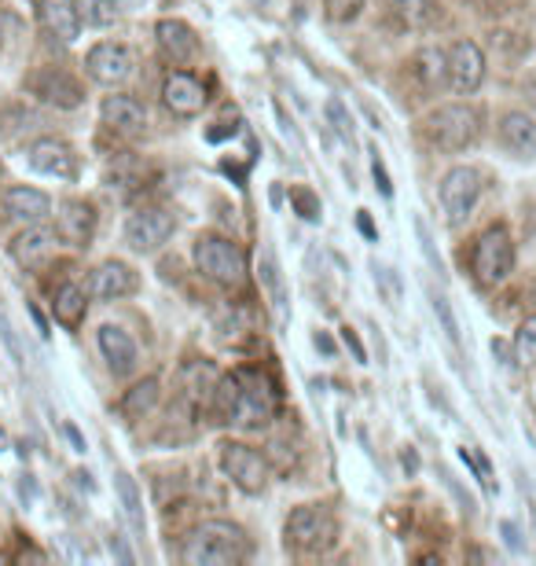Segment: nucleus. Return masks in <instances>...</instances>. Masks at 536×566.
I'll use <instances>...</instances> for the list:
<instances>
[{"label": "nucleus", "instance_id": "obj_1", "mask_svg": "<svg viewBox=\"0 0 536 566\" xmlns=\"http://www.w3.org/2000/svg\"><path fill=\"white\" fill-rule=\"evenodd\" d=\"M250 555V537L243 527L225 519H209L184 537L181 559L187 566H239Z\"/></svg>", "mask_w": 536, "mask_h": 566}, {"label": "nucleus", "instance_id": "obj_2", "mask_svg": "<svg viewBox=\"0 0 536 566\" xmlns=\"http://www.w3.org/2000/svg\"><path fill=\"white\" fill-rule=\"evenodd\" d=\"M192 258L198 272H203L206 280L220 283V287H239V283L247 280V258L243 250H239L232 239L225 236H198L195 247H192Z\"/></svg>", "mask_w": 536, "mask_h": 566}, {"label": "nucleus", "instance_id": "obj_3", "mask_svg": "<svg viewBox=\"0 0 536 566\" xmlns=\"http://www.w3.org/2000/svg\"><path fill=\"white\" fill-rule=\"evenodd\" d=\"M239 380V397H236V408H232V427H243V431H261L276 419V408H280V397L272 390V383L265 380L261 372H236Z\"/></svg>", "mask_w": 536, "mask_h": 566}, {"label": "nucleus", "instance_id": "obj_4", "mask_svg": "<svg viewBox=\"0 0 536 566\" xmlns=\"http://www.w3.org/2000/svg\"><path fill=\"white\" fill-rule=\"evenodd\" d=\"M481 133V114L467 103H445L426 118L430 144L441 151H464L478 140Z\"/></svg>", "mask_w": 536, "mask_h": 566}, {"label": "nucleus", "instance_id": "obj_5", "mask_svg": "<svg viewBox=\"0 0 536 566\" xmlns=\"http://www.w3.org/2000/svg\"><path fill=\"white\" fill-rule=\"evenodd\" d=\"M470 269H475V280L481 287H500L503 280L511 276L514 269V239L503 225H492L489 233L478 236L475 258H470Z\"/></svg>", "mask_w": 536, "mask_h": 566}, {"label": "nucleus", "instance_id": "obj_6", "mask_svg": "<svg viewBox=\"0 0 536 566\" xmlns=\"http://www.w3.org/2000/svg\"><path fill=\"white\" fill-rule=\"evenodd\" d=\"M441 210H445V222L452 228H459L475 214L478 199H481V173L475 166H452V170L441 177Z\"/></svg>", "mask_w": 536, "mask_h": 566}, {"label": "nucleus", "instance_id": "obj_7", "mask_svg": "<svg viewBox=\"0 0 536 566\" xmlns=\"http://www.w3.org/2000/svg\"><path fill=\"white\" fill-rule=\"evenodd\" d=\"M220 467H225L228 482L247 497H261L269 489V460L254 445L225 442L220 445Z\"/></svg>", "mask_w": 536, "mask_h": 566}, {"label": "nucleus", "instance_id": "obj_8", "mask_svg": "<svg viewBox=\"0 0 536 566\" xmlns=\"http://www.w3.org/2000/svg\"><path fill=\"white\" fill-rule=\"evenodd\" d=\"M334 533H339L334 516L320 505L294 508L287 527H283V537H287L290 548H298V552H323L334 541Z\"/></svg>", "mask_w": 536, "mask_h": 566}, {"label": "nucleus", "instance_id": "obj_9", "mask_svg": "<svg viewBox=\"0 0 536 566\" xmlns=\"http://www.w3.org/2000/svg\"><path fill=\"white\" fill-rule=\"evenodd\" d=\"M173 228L176 222L170 210L162 206L136 210V214H129V222H125V244H129V250H136V254H155V250L170 244Z\"/></svg>", "mask_w": 536, "mask_h": 566}, {"label": "nucleus", "instance_id": "obj_10", "mask_svg": "<svg viewBox=\"0 0 536 566\" xmlns=\"http://www.w3.org/2000/svg\"><path fill=\"white\" fill-rule=\"evenodd\" d=\"M85 70H89V78L96 81V86L118 89V86H125V81L136 75V59H133L129 48L118 45V41H100V45L89 48Z\"/></svg>", "mask_w": 536, "mask_h": 566}, {"label": "nucleus", "instance_id": "obj_11", "mask_svg": "<svg viewBox=\"0 0 536 566\" xmlns=\"http://www.w3.org/2000/svg\"><path fill=\"white\" fill-rule=\"evenodd\" d=\"M206 100H209L206 86L195 75H187V70H173V75L162 81V103L176 118H195V114H203Z\"/></svg>", "mask_w": 536, "mask_h": 566}, {"label": "nucleus", "instance_id": "obj_12", "mask_svg": "<svg viewBox=\"0 0 536 566\" xmlns=\"http://www.w3.org/2000/svg\"><path fill=\"white\" fill-rule=\"evenodd\" d=\"M486 81V56L475 41H456L448 52V86L459 92V97H470V92L481 89Z\"/></svg>", "mask_w": 536, "mask_h": 566}, {"label": "nucleus", "instance_id": "obj_13", "mask_svg": "<svg viewBox=\"0 0 536 566\" xmlns=\"http://www.w3.org/2000/svg\"><path fill=\"white\" fill-rule=\"evenodd\" d=\"M26 162L30 170L41 177H59V181H73V177H78V155L70 151V144L56 140V136H45V140L30 144Z\"/></svg>", "mask_w": 536, "mask_h": 566}, {"label": "nucleus", "instance_id": "obj_14", "mask_svg": "<svg viewBox=\"0 0 536 566\" xmlns=\"http://www.w3.org/2000/svg\"><path fill=\"white\" fill-rule=\"evenodd\" d=\"M56 233L62 244L70 247H89L96 236V210L85 199H62L56 206Z\"/></svg>", "mask_w": 536, "mask_h": 566}, {"label": "nucleus", "instance_id": "obj_15", "mask_svg": "<svg viewBox=\"0 0 536 566\" xmlns=\"http://www.w3.org/2000/svg\"><path fill=\"white\" fill-rule=\"evenodd\" d=\"M62 244L56 228H45V222L41 225H26L23 233H19L12 239V258H15V265H23V269H41L45 261L56 254V247Z\"/></svg>", "mask_w": 536, "mask_h": 566}, {"label": "nucleus", "instance_id": "obj_16", "mask_svg": "<svg viewBox=\"0 0 536 566\" xmlns=\"http://www.w3.org/2000/svg\"><path fill=\"white\" fill-rule=\"evenodd\" d=\"M136 287H140V276H136V269L125 265V261H103L89 280V291L96 302H122L136 295Z\"/></svg>", "mask_w": 536, "mask_h": 566}, {"label": "nucleus", "instance_id": "obj_17", "mask_svg": "<svg viewBox=\"0 0 536 566\" xmlns=\"http://www.w3.org/2000/svg\"><path fill=\"white\" fill-rule=\"evenodd\" d=\"M4 214L19 225H41L52 217V199L41 188L15 184L4 192Z\"/></svg>", "mask_w": 536, "mask_h": 566}, {"label": "nucleus", "instance_id": "obj_18", "mask_svg": "<svg viewBox=\"0 0 536 566\" xmlns=\"http://www.w3.org/2000/svg\"><path fill=\"white\" fill-rule=\"evenodd\" d=\"M96 342H100L103 361H107V369L114 375H129L136 369V342L125 328H118V324H103Z\"/></svg>", "mask_w": 536, "mask_h": 566}, {"label": "nucleus", "instance_id": "obj_19", "mask_svg": "<svg viewBox=\"0 0 536 566\" xmlns=\"http://www.w3.org/2000/svg\"><path fill=\"white\" fill-rule=\"evenodd\" d=\"M103 125H111L114 133H125V136H136L147 129V111L140 100L125 97V92H114V97L103 100Z\"/></svg>", "mask_w": 536, "mask_h": 566}, {"label": "nucleus", "instance_id": "obj_20", "mask_svg": "<svg viewBox=\"0 0 536 566\" xmlns=\"http://www.w3.org/2000/svg\"><path fill=\"white\" fill-rule=\"evenodd\" d=\"M37 15H41V26H45L56 41H62V45H73V41H78L81 19H78L73 0H37Z\"/></svg>", "mask_w": 536, "mask_h": 566}, {"label": "nucleus", "instance_id": "obj_21", "mask_svg": "<svg viewBox=\"0 0 536 566\" xmlns=\"http://www.w3.org/2000/svg\"><path fill=\"white\" fill-rule=\"evenodd\" d=\"M155 37H159V48L166 52V59L173 63H192L198 56V37L184 19H162V23L155 26Z\"/></svg>", "mask_w": 536, "mask_h": 566}, {"label": "nucleus", "instance_id": "obj_22", "mask_svg": "<svg viewBox=\"0 0 536 566\" xmlns=\"http://www.w3.org/2000/svg\"><path fill=\"white\" fill-rule=\"evenodd\" d=\"M500 144L511 155H518V159H533L536 155V122L522 111L503 114L500 118Z\"/></svg>", "mask_w": 536, "mask_h": 566}, {"label": "nucleus", "instance_id": "obj_23", "mask_svg": "<svg viewBox=\"0 0 536 566\" xmlns=\"http://www.w3.org/2000/svg\"><path fill=\"white\" fill-rule=\"evenodd\" d=\"M34 92L37 97H45L48 103H56V107H62V111L81 107V100H85V92H81L78 81L67 78L62 70H45V75L34 81Z\"/></svg>", "mask_w": 536, "mask_h": 566}, {"label": "nucleus", "instance_id": "obj_24", "mask_svg": "<svg viewBox=\"0 0 536 566\" xmlns=\"http://www.w3.org/2000/svg\"><path fill=\"white\" fill-rule=\"evenodd\" d=\"M52 313H56V320L62 324V328H78V324L85 320V313H89L85 287H78V283H59L56 302H52Z\"/></svg>", "mask_w": 536, "mask_h": 566}, {"label": "nucleus", "instance_id": "obj_25", "mask_svg": "<svg viewBox=\"0 0 536 566\" xmlns=\"http://www.w3.org/2000/svg\"><path fill=\"white\" fill-rule=\"evenodd\" d=\"M217 386H220V375H217L214 364L195 361V364H187V369H184V390H187V397H192L195 405L214 408V394H217Z\"/></svg>", "mask_w": 536, "mask_h": 566}, {"label": "nucleus", "instance_id": "obj_26", "mask_svg": "<svg viewBox=\"0 0 536 566\" xmlns=\"http://www.w3.org/2000/svg\"><path fill=\"white\" fill-rule=\"evenodd\" d=\"M159 394H162V383L155 380H144V383H136L129 394L122 397V405H118V412L125 416V423H136V419H144L147 412H151L155 405H159Z\"/></svg>", "mask_w": 536, "mask_h": 566}, {"label": "nucleus", "instance_id": "obj_27", "mask_svg": "<svg viewBox=\"0 0 536 566\" xmlns=\"http://www.w3.org/2000/svg\"><path fill=\"white\" fill-rule=\"evenodd\" d=\"M114 489H118L122 511H125V519H129L133 533H144V497H140V489H136L129 471H118V475H114Z\"/></svg>", "mask_w": 536, "mask_h": 566}, {"label": "nucleus", "instance_id": "obj_28", "mask_svg": "<svg viewBox=\"0 0 536 566\" xmlns=\"http://www.w3.org/2000/svg\"><path fill=\"white\" fill-rule=\"evenodd\" d=\"M73 8H78V19L81 26H111L114 19H118V0H73Z\"/></svg>", "mask_w": 536, "mask_h": 566}, {"label": "nucleus", "instance_id": "obj_29", "mask_svg": "<svg viewBox=\"0 0 536 566\" xmlns=\"http://www.w3.org/2000/svg\"><path fill=\"white\" fill-rule=\"evenodd\" d=\"M415 67H419V78H423L426 89H434V86H441V81H448V56H445V52L423 48V52H419V59H415Z\"/></svg>", "mask_w": 536, "mask_h": 566}, {"label": "nucleus", "instance_id": "obj_30", "mask_svg": "<svg viewBox=\"0 0 536 566\" xmlns=\"http://www.w3.org/2000/svg\"><path fill=\"white\" fill-rule=\"evenodd\" d=\"M394 15L401 19L404 26H426L430 15H434V0H390Z\"/></svg>", "mask_w": 536, "mask_h": 566}, {"label": "nucleus", "instance_id": "obj_31", "mask_svg": "<svg viewBox=\"0 0 536 566\" xmlns=\"http://www.w3.org/2000/svg\"><path fill=\"white\" fill-rule=\"evenodd\" d=\"M514 361H518L522 369H533L536 364V317L522 320L518 331H514Z\"/></svg>", "mask_w": 536, "mask_h": 566}, {"label": "nucleus", "instance_id": "obj_32", "mask_svg": "<svg viewBox=\"0 0 536 566\" xmlns=\"http://www.w3.org/2000/svg\"><path fill=\"white\" fill-rule=\"evenodd\" d=\"M290 206L298 210V214L305 217V222H320V214H323L320 199L312 195L309 188H294V192H290Z\"/></svg>", "mask_w": 536, "mask_h": 566}, {"label": "nucleus", "instance_id": "obj_33", "mask_svg": "<svg viewBox=\"0 0 536 566\" xmlns=\"http://www.w3.org/2000/svg\"><path fill=\"white\" fill-rule=\"evenodd\" d=\"M364 0H323V15L331 19V23H350V19L361 15Z\"/></svg>", "mask_w": 536, "mask_h": 566}, {"label": "nucleus", "instance_id": "obj_34", "mask_svg": "<svg viewBox=\"0 0 536 566\" xmlns=\"http://www.w3.org/2000/svg\"><path fill=\"white\" fill-rule=\"evenodd\" d=\"M261 280H265V287H269V295H272V306H276L283 313V283H280V269H276V258L265 254V265H261Z\"/></svg>", "mask_w": 536, "mask_h": 566}, {"label": "nucleus", "instance_id": "obj_35", "mask_svg": "<svg viewBox=\"0 0 536 566\" xmlns=\"http://www.w3.org/2000/svg\"><path fill=\"white\" fill-rule=\"evenodd\" d=\"M323 114H328V122L345 136V140H353V118H350V111L342 107V100H328V107H323Z\"/></svg>", "mask_w": 536, "mask_h": 566}, {"label": "nucleus", "instance_id": "obj_36", "mask_svg": "<svg viewBox=\"0 0 536 566\" xmlns=\"http://www.w3.org/2000/svg\"><path fill=\"white\" fill-rule=\"evenodd\" d=\"M434 313H437V317H441V324H445V335H448V339H452V342H459V328H456V317H452V313H448V302L441 298V295H434Z\"/></svg>", "mask_w": 536, "mask_h": 566}, {"label": "nucleus", "instance_id": "obj_37", "mask_svg": "<svg viewBox=\"0 0 536 566\" xmlns=\"http://www.w3.org/2000/svg\"><path fill=\"white\" fill-rule=\"evenodd\" d=\"M342 342H345V346H350V350H353V358H356V361H367L364 346H361V339H356V331H353V328H342Z\"/></svg>", "mask_w": 536, "mask_h": 566}, {"label": "nucleus", "instance_id": "obj_38", "mask_svg": "<svg viewBox=\"0 0 536 566\" xmlns=\"http://www.w3.org/2000/svg\"><path fill=\"white\" fill-rule=\"evenodd\" d=\"M372 173H375V181H378V188H383V195H394V184H390V177H386V170H383V162H372Z\"/></svg>", "mask_w": 536, "mask_h": 566}, {"label": "nucleus", "instance_id": "obj_39", "mask_svg": "<svg viewBox=\"0 0 536 566\" xmlns=\"http://www.w3.org/2000/svg\"><path fill=\"white\" fill-rule=\"evenodd\" d=\"M312 342H317V350H323L328 358H334V342H331L328 331H317V339H312Z\"/></svg>", "mask_w": 536, "mask_h": 566}, {"label": "nucleus", "instance_id": "obj_40", "mask_svg": "<svg viewBox=\"0 0 536 566\" xmlns=\"http://www.w3.org/2000/svg\"><path fill=\"white\" fill-rule=\"evenodd\" d=\"M62 431H67V438H70V445H73V449H78V453H85V438H81V434H78V427H70V423H67V427H62Z\"/></svg>", "mask_w": 536, "mask_h": 566}, {"label": "nucleus", "instance_id": "obj_41", "mask_svg": "<svg viewBox=\"0 0 536 566\" xmlns=\"http://www.w3.org/2000/svg\"><path fill=\"white\" fill-rule=\"evenodd\" d=\"M30 317H34V324H37V331H41V339H48V335H52V331H48V320H45V317H41V309H37V306H30Z\"/></svg>", "mask_w": 536, "mask_h": 566}, {"label": "nucleus", "instance_id": "obj_42", "mask_svg": "<svg viewBox=\"0 0 536 566\" xmlns=\"http://www.w3.org/2000/svg\"><path fill=\"white\" fill-rule=\"evenodd\" d=\"M111 548H114V555H118V559H122V563H133V552H129V548H125V544H122L118 537H111Z\"/></svg>", "mask_w": 536, "mask_h": 566}, {"label": "nucleus", "instance_id": "obj_43", "mask_svg": "<svg viewBox=\"0 0 536 566\" xmlns=\"http://www.w3.org/2000/svg\"><path fill=\"white\" fill-rule=\"evenodd\" d=\"M470 4H475L478 12H500V8H503V0H470Z\"/></svg>", "mask_w": 536, "mask_h": 566}, {"label": "nucleus", "instance_id": "obj_44", "mask_svg": "<svg viewBox=\"0 0 536 566\" xmlns=\"http://www.w3.org/2000/svg\"><path fill=\"white\" fill-rule=\"evenodd\" d=\"M356 225H361V233H364V236H372V239H375V225H372V217H367V210H361V217H356Z\"/></svg>", "mask_w": 536, "mask_h": 566}, {"label": "nucleus", "instance_id": "obj_45", "mask_svg": "<svg viewBox=\"0 0 536 566\" xmlns=\"http://www.w3.org/2000/svg\"><path fill=\"white\" fill-rule=\"evenodd\" d=\"M19 493H23V500H26V497H30V500H34V493H37V486H34V478H30V475H26V478H23V486H19Z\"/></svg>", "mask_w": 536, "mask_h": 566}, {"label": "nucleus", "instance_id": "obj_46", "mask_svg": "<svg viewBox=\"0 0 536 566\" xmlns=\"http://www.w3.org/2000/svg\"><path fill=\"white\" fill-rule=\"evenodd\" d=\"M0 445H8V434H4V427H0Z\"/></svg>", "mask_w": 536, "mask_h": 566}, {"label": "nucleus", "instance_id": "obj_47", "mask_svg": "<svg viewBox=\"0 0 536 566\" xmlns=\"http://www.w3.org/2000/svg\"><path fill=\"white\" fill-rule=\"evenodd\" d=\"M0 45H4V19H0Z\"/></svg>", "mask_w": 536, "mask_h": 566}]
</instances>
